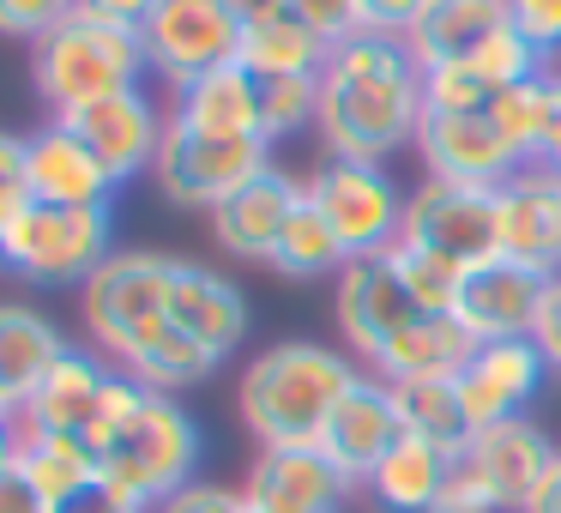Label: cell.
Here are the masks:
<instances>
[{
	"instance_id": "obj_39",
	"label": "cell",
	"mask_w": 561,
	"mask_h": 513,
	"mask_svg": "<svg viewBox=\"0 0 561 513\" xmlns=\"http://www.w3.org/2000/svg\"><path fill=\"white\" fill-rule=\"evenodd\" d=\"M507 13H513V31L556 67L561 61V0H507Z\"/></svg>"
},
{
	"instance_id": "obj_15",
	"label": "cell",
	"mask_w": 561,
	"mask_h": 513,
	"mask_svg": "<svg viewBox=\"0 0 561 513\" xmlns=\"http://www.w3.org/2000/svg\"><path fill=\"white\" fill-rule=\"evenodd\" d=\"M356 489L363 483L344 477L320 453V441H302V447H254L242 495L260 513H344Z\"/></svg>"
},
{
	"instance_id": "obj_43",
	"label": "cell",
	"mask_w": 561,
	"mask_h": 513,
	"mask_svg": "<svg viewBox=\"0 0 561 513\" xmlns=\"http://www.w3.org/2000/svg\"><path fill=\"white\" fill-rule=\"evenodd\" d=\"M49 513H146V508H134V501H127V495H115V489L98 477V483H91L85 495L61 501V508H49Z\"/></svg>"
},
{
	"instance_id": "obj_38",
	"label": "cell",
	"mask_w": 561,
	"mask_h": 513,
	"mask_svg": "<svg viewBox=\"0 0 561 513\" xmlns=\"http://www.w3.org/2000/svg\"><path fill=\"white\" fill-rule=\"evenodd\" d=\"M67 13H79V0H0V37L37 43V37H49Z\"/></svg>"
},
{
	"instance_id": "obj_2",
	"label": "cell",
	"mask_w": 561,
	"mask_h": 513,
	"mask_svg": "<svg viewBox=\"0 0 561 513\" xmlns=\"http://www.w3.org/2000/svg\"><path fill=\"white\" fill-rule=\"evenodd\" d=\"M91 453H98L103 483L151 513L199 477L206 435L175 392H151L122 368L110 404H103V423L91 429Z\"/></svg>"
},
{
	"instance_id": "obj_26",
	"label": "cell",
	"mask_w": 561,
	"mask_h": 513,
	"mask_svg": "<svg viewBox=\"0 0 561 513\" xmlns=\"http://www.w3.org/2000/svg\"><path fill=\"white\" fill-rule=\"evenodd\" d=\"M513 13L507 0H428L423 19L411 25V55L428 67H453V61H471L495 31H507Z\"/></svg>"
},
{
	"instance_id": "obj_6",
	"label": "cell",
	"mask_w": 561,
	"mask_h": 513,
	"mask_svg": "<svg viewBox=\"0 0 561 513\" xmlns=\"http://www.w3.org/2000/svg\"><path fill=\"white\" fill-rule=\"evenodd\" d=\"M115 254V206H43L31 200L0 230V272L37 290H85Z\"/></svg>"
},
{
	"instance_id": "obj_34",
	"label": "cell",
	"mask_w": 561,
	"mask_h": 513,
	"mask_svg": "<svg viewBox=\"0 0 561 513\" xmlns=\"http://www.w3.org/2000/svg\"><path fill=\"white\" fill-rule=\"evenodd\" d=\"M387 260H392V272L404 278V290H411V303L423 308V315H453L459 284H465L459 266H447L440 254H423V248H411V242L387 248Z\"/></svg>"
},
{
	"instance_id": "obj_29",
	"label": "cell",
	"mask_w": 561,
	"mask_h": 513,
	"mask_svg": "<svg viewBox=\"0 0 561 513\" xmlns=\"http://www.w3.org/2000/svg\"><path fill=\"white\" fill-rule=\"evenodd\" d=\"M327 43L302 25L296 13L284 19H266V25H242V49L236 61L248 67L254 79H314L327 67Z\"/></svg>"
},
{
	"instance_id": "obj_1",
	"label": "cell",
	"mask_w": 561,
	"mask_h": 513,
	"mask_svg": "<svg viewBox=\"0 0 561 513\" xmlns=\"http://www.w3.org/2000/svg\"><path fill=\"white\" fill-rule=\"evenodd\" d=\"M423 127V61L404 37L356 31L320 67V115L314 134L327 158L387 163L392 151L416 146Z\"/></svg>"
},
{
	"instance_id": "obj_28",
	"label": "cell",
	"mask_w": 561,
	"mask_h": 513,
	"mask_svg": "<svg viewBox=\"0 0 561 513\" xmlns=\"http://www.w3.org/2000/svg\"><path fill=\"white\" fill-rule=\"evenodd\" d=\"M477 339L453 315H416L404 332H392V344L368 363V375L380 380H423V375H459L471 363Z\"/></svg>"
},
{
	"instance_id": "obj_23",
	"label": "cell",
	"mask_w": 561,
	"mask_h": 513,
	"mask_svg": "<svg viewBox=\"0 0 561 513\" xmlns=\"http://www.w3.org/2000/svg\"><path fill=\"white\" fill-rule=\"evenodd\" d=\"M170 320L187 332V339H199L211 356H230L242 351L248 327H254V315H248V296L236 290L224 272L199 266V260H175V296H170Z\"/></svg>"
},
{
	"instance_id": "obj_47",
	"label": "cell",
	"mask_w": 561,
	"mask_h": 513,
	"mask_svg": "<svg viewBox=\"0 0 561 513\" xmlns=\"http://www.w3.org/2000/svg\"><path fill=\"white\" fill-rule=\"evenodd\" d=\"M519 513H561V453H556V465H549V477L537 483V495L525 501Z\"/></svg>"
},
{
	"instance_id": "obj_35",
	"label": "cell",
	"mask_w": 561,
	"mask_h": 513,
	"mask_svg": "<svg viewBox=\"0 0 561 513\" xmlns=\"http://www.w3.org/2000/svg\"><path fill=\"white\" fill-rule=\"evenodd\" d=\"M320 115V73L314 79H260V127L266 139H296Z\"/></svg>"
},
{
	"instance_id": "obj_25",
	"label": "cell",
	"mask_w": 561,
	"mask_h": 513,
	"mask_svg": "<svg viewBox=\"0 0 561 513\" xmlns=\"http://www.w3.org/2000/svg\"><path fill=\"white\" fill-rule=\"evenodd\" d=\"M170 122L194 127L206 139H266V127H260V79L242 61L211 67V73H199L194 86H182L170 98Z\"/></svg>"
},
{
	"instance_id": "obj_33",
	"label": "cell",
	"mask_w": 561,
	"mask_h": 513,
	"mask_svg": "<svg viewBox=\"0 0 561 513\" xmlns=\"http://www.w3.org/2000/svg\"><path fill=\"white\" fill-rule=\"evenodd\" d=\"M387 387H392V404H399V423H404V435L440 441V447H465V435H471V423H465V404H459V387H453V375L387 380Z\"/></svg>"
},
{
	"instance_id": "obj_14",
	"label": "cell",
	"mask_w": 561,
	"mask_h": 513,
	"mask_svg": "<svg viewBox=\"0 0 561 513\" xmlns=\"http://www.w3.org/2000/svg\"><path fill=\"white\" fill-rule=\"evenodd\" d=\"M55 122L73 127L122 187L134 182V175H151V163H158V151H163V134H170V110H158V98H151L146 86L98 98L73 115H55Z\"/></svg>"
},
{
	"instance_id": "obj_22",
	"label": "cell",
	"mask_w": 561,
	"mask_h": 513,
	"mask_svg": "<svg viewBox=\"0 0 561 513\" xmlns=\"http://www.w3.org/2000/svg\"><path fill=\"white\" fill-rule=\"evenodd\" d=\"M31 139V200L43 206H115V175L98 163V151L67 122H43Z\"/></svg>"
},
{
	"instance_id": "obj_48",
	"label": "cell",
	"mask_w": 561,
	"mask_h": 513,
	"mask_svg": "<svg viewBox=\"0 0 561 513\" xmlns=\"http://www.w3.org/2000/svg\"><path fill=\"white\" fill-rule=\"evenodd\" d=\"M19 441H25L19 417H7V411H0V471H13V465H19Z\"/></svg>"
},
{
	"instance_id": "obj_9",
	"label": "cell",
	"mask_w": 561,
	"mask_h": 513,
	"mask_svg": "<svg viewBox=\"0 0 561 513\" xmlns=\"http://www.w3.org/2000/svg\"><path fill=\"white\" fill-rule=\"evenodd\" d=\"M404 242L440 254L459 272L483 266L501 254V194L477 182L423 175V187H411V206H404Z\"/></svg>"
},
{
	"instance_id": "obj_11",
	"label": "cell",
	"mask_w": 561,
	"mask_h": 513,
	"mask_svg": "<svg viewBox=\"0 0 561 513\" xmlns=\"http://www.w3.org/2000/svg\"><path fill=\"white\" fill-rule=\"evenodd\" d=\"M146 61L170 91L194 86L211 67H230L242 49V19L224 0H158V13L146 19Z\"/></svg>"
},
{
	"instance_id": "obj_17",
	"label": "cell",
	"mask_w": 561,
	"mask_h": 513,
	"mask_svg": "<svg viewBox=\"0 0 561 513\" xmlns=\"http://www.w3.org/2000/svg\"><path fill=\"white\" fill-rule=\"evenodd\" d=\"M543 290H549V272H531V266H519V260L495 254V260L465 272L453 320H459L477 344L531 339L537 315H543Z\"/></svg>"
},
{
	"instance_id": "obj_46",
	"label": "cell",
	"mask_w": 561,
	"mask_h": 513,
	"mask_svg": "<svg viewBox=\"0 0 561 513\" xmlns=\"http://www.w3.org/2000/svg\"><path fill=\"white\" fill-rule=\"evenodd\" d=\"M242 25H266V19H284L290 13V0H224Z\"/></svg>"
},
{
	"instance_id": "obj_12",
	"label": "cell",
	"mask_w": 561,
	"mask_h": 513,
	"mask_svg": "<svg viewBox=\"0 0 561 513\" xmlns=\"http://www.w3.org/2000/svg\"><path fill=\"white\" fill-rule=\"evenodd\" d=\"M416 158L440 182H477V187H501L507 175L525 170V151L501 134V122L489 110H423Z\"/></svg>"
},
{
	"instance_id": "obj_3",
	"label": "cell",
	"mask_w": 561,
	"mask_h": 513,
	"mask_svg": "<svg viewBox=\"0 0 561 513\" xmlns=\"http://www.w3.org/2000/svg\"><path fill=\"white\" fill-rule=\"evenodd\" d=\"M363 380V363L351 351H332L320 339H278L242 368L236 411L254 447H302L320 441L339 399Z\"/></svg>"
},
{
	"instance_id": "obj_10",
	"label": "cell",
	"mask_w": 561,
	"mask_h": 513,
	"mask_svg": "<svg viewBox=\"0 0 561 513\" xmlns=\"http://www.w3.org/2000/svg\"><path fill=\"white\" fill-rule=\"evenodd\" d=\"M260 170H272V146L266 139H206L194 127L170 122L163 134V151L151 163V182L170 206L182 212H218L224 200L236 194L242 182H254Z\"/></svg>"
},
{
	"instance_id": "obj_20",
	"label": "cell",
	"mask_w": 561,
	"mask_h": 513,
	"mask_svg": "<svg viewBox=\"0 0 561 513\" xmlns=\"http://www.w3.org/2000/svg\"><path fill=\"white\" fill-rule=\"evenodd\" d=\"M495 194H501V254L556 278L561 272V175L543 170V163H525Z\"/></svg>"
},
{
	"instance_id": "obj_49",
	"label": "cell",
	"mask_w": 561,
	"mask_h": 513,
	"mask_svg": "<svg viewBox=\"0 0 561 513\" xmlns=\"http://www.w3.org/2000/svg\"><path fill=\"white\" fill-rule=\"evenodd\" d=\"M537 163L561 175V115H556V127H549V139H543V151H537Z\"/></svg>"
},
{
	"instance_id": "obj_24",
	"label": "cell",
	"mask_w": 561,
	"mask_h": 513,
	"mask_svg": "<svg viewBox=\"0 0 561 513\" xmlns=\"http://www.w3.org/2000/svg\"><path fill=\"white\" fill-rule=\"evenodd\" d=\"M67 344L73 339H67L43 308L0 303V411L25 417V404L37 399V387L49 380V368L61 363Z\"/></svg>"
},
{
	"instance_id": "obj_45",
	"label": "cell",
	"mask_w": 561,
	"mask_h": 513,
	"mask_svg": "<svg viewBox=\"0 0 561 513\" xmlns=\"http://www.w3.org/2000/svg\"><path fill=\"white\" fill-rule=\"evenodd\" d=\"M79 7L110 19V25H134V31H146V19L158 13V0H79Z\"/></svg>"
},
{
	"instance_id": "obj_40",
	"label": "cell",
	"mask_w": 561,
	"mask_h": 513,
	"mask_svg": "<svg viewBox=\"0 0 561 513\" xmlns=\"http://www.w3.org/2000/svg\"><path fill=\"white\" fill-rule=\"evenodd\" d=\"M151 513H248V495L230 483H211V477H194V483L175 489L170 501H158Z\"/></svg>"
},
{
	"instance_id": "obj_44",
	"label": "cell",
	"mask_w": 561,
	"mask_h": 513,
	"mask_svg": "<svg viewBox=\"0 0 561 513\" xmlns=\"http://www.w3.org/2000/svg\"><path fill=\"white\" fill-rule=\"evenodd\" d=\"M0 513H49V501L37 495V489H31V477L19 471H0Z\"/></svg>"
},
{
	"instance_id": "obj_21",
	"label": "cell",
	"mask_w": 561,
	"mask_h": 513,
	"mask_svg": "<svg viewBox=\"0 0 561 513\" xmlns=\"http://www.w3.org/2000/svg\"><path fill=\"white\" fill-rule=\"evenodd\" d=\"M296 200H302V182L272 163V170H260L254 182H242L218 212H211V242L230 260H260V266H266L278 236H284V224H290V212H296Z\"/></svg>"
},
{
	"instance_id": "obj_13",
	"label": "cell",
	"mask_w": 561,
	"mask_h": 513,
	"mask_svg": "<svg viewBox=\"0 0 561 513\" xmlns=\"http://www.w3.org/2000/svg\"><path fill=\"white\" fill-rule=\"evenodd\" d=\"M423 308L411 303L404 278L392 272L387 254H368V260H351V266L332 278V320H339V339L356 363H375L380 351L392 344V332H404Z\"/></svg>"
},
{
	"instance_id": "obj_18",
	"label": "cell",
	"mask_w": 561,
	"mask_h": 513,
	"mask_svg": "<svg viewBox=\"0 0 561 513\" xmlns=\"http://www.w3.org/2000/svg\"><path fill=\"white\" fill-rule=\"evenodd\" d=\"M115 380H122V368H115L98 344H67L61 363L49 368V380L37 387V399L25 404L19 423H25L31 435H79V441H91V429L103 423V404H110Z\"/></svg>"
},
{
	"instance_id": "obj_37",
	"label": "cell",
	"mask_w": 561,
	"mask_h": 513,
	"mask_svg": "<svg viewBox=\"0 0 561 513\" xmlns=\"http://www.w3.org/2000/svg\"><path fill=\"white\" fill-rule=\"evenodd\" d=\"M290 13L302 19L327 49H339V43H351L356 31H363V0H290Z\"/></svg>"
},
{
	"instance_id": "obj_31",
	"label": "cell",
	"mask_w": 561,
	"mask_h": 513,
	"mask_svg": "<svg viewBox=\"0 0 561 513\" xmlns=\"http://www.w3.org/2000/svg\"><path fill=\"white\" fill-rule=\"evenodd\" d=\"M266 266L278 272V278H296V284L339 278V272L351 266V254H344V242L332 236V224L320 218V206L308 200V187H302V200H296V212H290V224H284V236H278Z\"/></svg>"
},
{
	"instance_id": "obj_19",
	"label": "cell",
	"mask_w": 561,
	"mask_h": 513,
	"mask_svg": "<svg viewBox=\"0 0 561 513\" xmlns=\"http://www.w3.org/2000/svg\"><path fill=\"white\" fill-rule=\"evenodd\" d=\"M399 441H404V423H399V404H392V387L363 368V380L344 392L339 411L327 417V429H320V453H327L344 477L368 483V471H375Z\"/></svg>"
},
{
	"instance_id": "obj_32",
	"label": "cell",
	"mask_w": 561,
	"mask_h": 513,
	"mask_svg": "<svg viewBox=\"0 0 561 513\" xmlns=\"http://www.w3.org/2000/svg\"><path fill=\"white\" fill-rule=\"evenodd\" d=\"M224 356H211L199 339H187L182 327H158L146 344H139L134 356H127V375L139 380V387H151V392H187V387H199V380H211V368H218Z\"/></svg>"
},
{
	"instance_id": "obj_7",
	"label": "cell",
	"mask_w": 561,
	"mask_h": 513,
	"mask_svg": "<svg viewBox=\"0 0 561 513\" xmlns=\"http://www.w3.org/2000/svg\"><path fill=\"white\" fill-rule=\"evenodd\" d=\"M170 296H175V254L158 248H115L91 284L79 290V320L85 344H98L115 368L139 351L158 327H170Z\"/></svg>"
},
{
	"instance_id": "obj_42",
	"label": "cell",
	"mask_w": 561,
	"mask_h": 513,
	"mask_svg": "<svg viewBox=\"0 0 561 513\" xmlns=\"http://www.w3.org/2000/svg\"><path fill=\"white\" fill-rule=\"evenodd\" d=\"M537 351L549 356V368H561V272L549 278V290H543V315H537Z\"/></svg>"
},
{
	"instance_id": "obj_16",
	"label": "cell",
	"mask_w": 561,
	"mask_h": 513,
	"mask_svg": "<svg viewBox=\"0 0 561 513\" xmlns=\"http://www.w3.org/2000/svg\"><path fill=\"white\" fill-rule=\"evenodd\" d=\"M549 380V356L537 351V339H501V344H477L471 363L453 375L471 429H495L507 417H531V399Z\"/></svg>"
},
{
	"instance_id": "obj_50",
	"label": "cell",
	"mask_w": 561,
	"mask_h": 513,
	"mask_svg": "<svg viewBox=\"0 0 561 513\" xmlns=\"http://www.w3.org/2000/svg\"><path fill=\"white\" fill-rule=\"evenodd\" d=\"M556 79H561V61H556Z\"/></svg>"
},
{
	"instance_id": "obj_36",
	"label": "cell",
	"mask_w": 561,
	"mask_h": 513,
	"mask_svg": "<svg viewBox=\"0 0 561 513\" xmlns=\"http://www.w3.org/2000/svg\"><path fill=\"white\" fill-rule=\"evenodd\" d=\"M31 206V139L0 127V230Z\"/></svg>"
},
{
	"instance_id": "obj_8",
	"label": "cell",
	"mask_w": 561,
	"mask_h": 513,
	"mask_svg": "<svg viewBox=\"0 0 561 513\" xmlns=\"http://www.w3.org/2000/svg\"><path fill=\"white\" fill-rule=\"evenodd\" d=\"M302 187H308V200L320 206V218L332 224V236L344 242L351 260L387 254V248L404 242V206H411V194L392 182L387 163L320 158Z\"/></svg>"
},
{
	"instance_id": "obj_51",
	"label": "cell",
	"mask_w": 561,
	"mask_h": 513,
	"mask_svg": "<svg viewBox=\"0 0 561 513\" xmlns=\"http://www.w3.org/2000/svg\"><path fill=\"white\" fill-rule=\"evenodd\" d=\"M248 513H260V508H248Z\"/></svg>"
},
{
	"instance_id": "obj_41",
	"label": "cell",
	"mask_w": 561,
	"mask_h": 513,
	"mask_svg": "<svg viewBox=\"0 0 561 513\" xmlns=\"http://www.w3.org/2000/svg\"><path fill=\"white\" fill-rule=\"evenodd\" d=\"M428 0H363V31H387V37H411Z\"/></svg>"
},
{
	"instance_id": "obj_30",
	"label": "cell",
	"mask_w": 561,
	"mask_h": 513,
	"mask_svg": "<svg viewBox=\"0 0 561 513\" xmlns=\"http://www.w3.org/2000/svg\"><path fill=\"white\" fill-rule=\"evenodd\" d=\"M19 429H25V423H19ZM19 471L31 477V489H37L49 508L85 495V489L103 477L91 441H79V435H31V429H25V441H19Z\"/></svg>"
},
{
	"instance_id": "obj_5",
	"label": "cell",
	"mask_w": 561,
	"mask_h": 513,
	"mask_svg": "<svg viewBox=\"0 0 561 513\" xmlns=\"http://www.w3.org/2000/svg\"><path fill=\"white\" fill-rule=\"evenodd\" d=\"M556 453L561 447L549 441V429L537 417H507L495 429H471L465 447L453 453L435 513H519L549 477Z\"/></svg>"
},
{
	"instance_id": "obj_27",
	"label": "cell",
	"mask_w": 561,
	"mask_h": 513,
	"mask_svg": "<svg viewBox=\"0 0 561 513\" xmlns=\"http://www.w3.org/2000/svg\"><path fill=\"white\" fill-rule=\"evenodd\" d=\"M453 453L459 447H440V441H423V435H404L387 459L368 471L363 495L375 501L380 513H435L440 489H447V471H453Z\"/></svg>"
},
{
	"instance_id": "obj_4",
	"label": "cell",
	"mask_w": 561,
	"mask_h": 513,
	"mask_svg": "<svg viewBox=\"0 0 561 513\" xmlns=\"http://www.w3.org/2000/svg\"><path fill=\"white\" fill-rule=\"evenodd\" d=\"M146 37L134 25H110L98 13H67L49 37L31 43V86L49 115H73L98 98L146 86Z\"/></svg>"
}]
</instances>
